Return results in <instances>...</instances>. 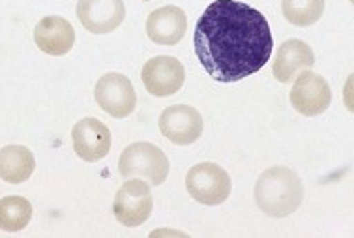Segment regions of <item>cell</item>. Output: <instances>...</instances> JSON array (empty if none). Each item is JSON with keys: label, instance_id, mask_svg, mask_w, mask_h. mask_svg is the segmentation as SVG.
I'll return each mask as SVG.
<instances>
[{"label": "cell", "instance_id": "1", "mask_svg": "<svg viewBox=\"0 0 354 238\" xmlns=\"http://www.w3.org/2000/svg\"><path fill=\"white\" fill-rule=\"evenodd\" d=\"M195 55L218 83H236L263 70L274 36L257 8L239 0H216L195 26Z\"/></svg>", "mask_w": 354, "mask_h": 238}, {"label": "cell", "instance_id": "2", "mask_svg": "<svg viewBox=\"0 0 354 238\" xmlns=\"http://www.w3.org/2000/svg\"><path fill=\"white\" fill-rule=\"evenodd\" d=\"M304 201V184L297 171L285 165L266 169L255 184L257 208L270 218H287Z\"/></svg>", "mask_w": 354, "mask_h": 238}, {"label": "cell", "instance_id": "3", "mask_svg": "<svg viewBox=\"0 0 354 238\" xmlns=\"http://www.w3.org/2000/svg\"><path fill=\"white\" fill-rule=\"evenodd\" d=\"M169 169L167 154L147 141L131 143L118 158V173L122 178H145L152 186H161L167 181Z\"/></svg>", "mask_w": 354, "mask_h": 238}, {"label": "cell", "instance_id": "4", "mask_svg": "<svg viewBox=\"0 0 354 238\" xmlns=\"http://www.w3.org/2000/svg\"><path fill=\"white\" fill-rule=\"evenodd\" d=\"M186 190L189 197L201 205L218 206L229 199L232 181L221 165L212 161H203L187 171Z\"/></svg>", "mask_w": 354, "mask_h": 238}, {"label": "cell", "instance_id": "5", "mask_svg": "<svg viewBox=\"0 0 354 238\" xmlns=\"http://www.w3.org/2000/svg\"><path fill=\"white\" fill-rule=\"evenodd\" d=\"M154 199L150 184L139 178H129L116 192L113 212L124 227H139L152 216Z\"/></svg>", "mask_w": 354, "mask_h": 238}, {"label": "cell", "instance_id": "6", "mask_svg": "<svg viewBox=\"0 0 354 238\" xmlns=\"http://www.w3.org/2000/svg\"><path fill=\"white\" fill-rule=\"evenodd\" d=\"M96 103L113 118H126L137 105V94L133 84L122 73H105L97 79L96 89H94Z\"/></svg>", "mask_w": 354, "mask_h": 238}, {"label": "cell", "instance_id": "7", "mask_svg": "<svg viewBox=\"0 0 354 238\" xmlns=\"http://www.w3.org/2000/svg\"><path fill=\"white\" fill-rule=\"evenodd\" d=\"M290 103L304 116H319L332 105V89L326 79L315 71H302L290 89Z\"/></svg>", "mask_w": 354, "mask_h": 238}, {"label": "cell", "instance_id": "8", "mask_svg": "<svg viewBox=\"0 0 354 238\" xmlns=\"http://www.w3.org/2000/svg\"><path fill=\"white\" fill-rule=\"evenodd\" d=\"M141 79L152 96L167 98L180 91L186 81V70L178 58L160 55L142 66Z\"/></svg>", "mask_w": 354, "mask_h": 238}, {"label": "cell", "instance_id": "9", "mask_svg": "<svg viewBox=\"0 0 354 238\" xmlns=\"http://www.w3.org/2000/svg\"><path fill=\"white\" fill-rule=\"evenodd\" d=\"M160 131L178 147H187L203 136V116L192 105H171L160 115Z\"/></svg>", "mask_w": 354, "mask_h": 238}, {"label": "cell", "instance_id": "10", "mask_svg": "<svg viewBox=\"0 0 354 238\" xmlns=\"http://www.w3.org/2000/svg\"><path fill=\"white\" fill-rule=\"evenodd\" d=\"M77 17L92 34H109L122 25L126 17L124 0H77Z\"/></svg>", "mask_w": 354, "mask_h": 238}, {"label": "cell", "instance_id": "11", "mask_svg": "<svg viewBox=\"0 0 354 238\" xmlns=\"http://www.w3.org/2000/svg\"><path fill=\"white\" fill-rule=\"evenodd\" d=\"M71 141L75 154L84 161H100L109 154L111 129L97 118H83L71 128Z\"/></svg>", "mask_w": 354, "mask_h": 238}, {"label": "cell", "instance_id": "12", "mask_svg": "<svg viewBox=\"0 0 354 238\" xmlns=\"http://www.w3.org/2000/svg\"><path fill=\"white\" fill-rule=\"evenodd\" d=\"M315 64V53L304 39H287L277 47L274 58V77L279 83H292L306 70Z\"/></svg>", "mask_w": 354, "mask_h": 238}, {"label": "cell", "instance_id": "13", "mask_svg": "<svg viewBox=\"0 0 354 238\" xmlns=\"http://www.w3.org/2000/svg\"><path fill=\"white\" fill-rule=\"evenodd\" d=\"M34 42L39 51L51 57H62L73 49L75 30L68 19L60 15H47L34 28Z\"/></svg>", "mask_w": 354, "mask_h": 238}, {"label": "cell", "instance_id": "14", "mask_svg": "<svg viewBox=\"0 0 354 238\" xmlns=\"http://www.w3.org/2000/svg\"><path fill=\"white\" fill-rule=\"evenodd\" d=\"M187 30V15L178 6H163L150 13L147 36L158 46H176Z\"/></svg>", "mask_w": 354, "mask_h": 238}, {"label": "cell", "instance_id": "15", "mask_svg": "<svg viewBox=\"0 0 354 238\" xmlns=\"http://www.w3.org/2000/svg\"><path fill=\"white\" fill-rule=\"evenodd\" d=\"M36 158L23 145H8L0 150V178L8 184H21L32 176Z\"/></svg>", "mask_w": 354, "mask_h": 238}, {"label": "cell", "instance_id": "16", "mask_svg": "<svg viewBox=\"0 0 354 238\" xmlns=\"http://www.w3.org/2000/svg\"><path fill=\"white\" fill-rule=\"evenodd\" d=\"M30 201L19 195H8L0 199V229L6 232L23 231L32 219Z\"/></svg>", "mask_w": 354, "mask_h": 238}, {"label": "cell", "instance_id": "17", "mask_svg": "<svg viewBox=\"0 0 354 238\" xmlns=\"http://www.w3.org/2000/svg\"><path fill=\"white\" fill-rule=\"evenodd\" d=\"M285 19L295 26H311L324 13V0H281Z\"/></svg>", "mask_w": 354, "mask_h": 238}, {"label": "cell", "instance_id": "18", "mask_svg": "<svg viewBox=\"0 0 354 238\" xmlns=\"http://www.w3.org/2000/svg\"><path fill=\"white\" fill-rule=\"evenodd\" d=\"M145 2H149V0H145Z\"/></svg>", "mask_w": 354, "mask_h": 238}]
</instances>
